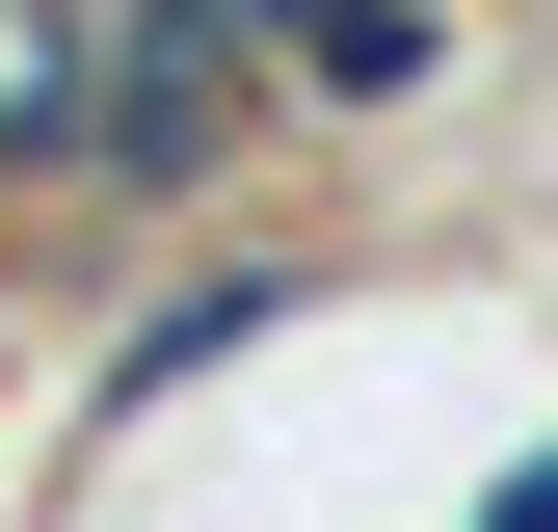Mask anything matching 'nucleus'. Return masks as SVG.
I'll return each instance as SVG.
<instances>
[{
  "label": "nucleus",
  "instance_id": "1",
  "mask_svg": "<svg viewBox=\"0 0 558 532\" xmlns=\"http://www.w3.org/2000/svg\"><path fill=\"white\" fill-rule=\"evenodd\" d=\"M266 0H81V133H53V214H81V266L133 214H214V186L266 160Z\"/></svg>",
  "mask_w": 558,
  "mask_h": 532
},
{
  "label": "nucleus",
  "instance_id": "2",
  "mask_svg": "<svg viewBox=\"0 0 558 532\" xmlns=\"http://www.w3.org/2000/svg\"><path fill=\"white\" fill-rule=\"evenodd\" d=\"M293 319H345V240H186L160 293L107 319V373H81V426H160V399H214V373H266Z\"/></svg>",
  "mask_w": 558,
  "mask_h": 532
},
{
  "label": "nucleus",
  "instance_id": "3",
  "mask_svg": "<svg viewBox=\"0 0 558 532\" xmlns=\"http://www.w3.org/2000/svg\"><path fill=\"white\" fill-rule=\"evenodd\" d=\"M452 81H478L452 0H266V107H293V133H426Z\"/></svg>",
  "mask_w": 558,
  "mask_h": 532
},
{
  "label": "nucleus",
  "instance_id": "4",
  "mask_svg": "<svg viewBox=\"0 0 558 532\" xmlns=\"http://www.w3.org/2000/svg\"><path fill=\"white\" fill-rule=\"evenodd\" d=\"M452 532H558V452H506V480H478V506H452Z\"/></svg>",
  "mask_w": 558,
  "mask_h": 532
}]
</instances>
